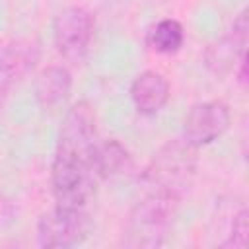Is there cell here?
I'll use <instances>...</instances> for the list:
<instances>
[{
  "label": "cell",
  "mask_w": 249,
  "mask_h": 249,
  "mask_svg": "<svg viewBox=\"0 0 249 249\" xmlns=\"http://www.w3.org/2000/svg\"><path fill=\"white\" fill-rule=\"evenodd\" d=\"M53 35L60 56L72 64H80L88 56L93 39V16L80 6L66 8L54 18Z\"/></svg>",
  "instance_id": "5"
},
{
  "label": "cell",
  "mask_w": 249,
  "mask_h": 249,
  "mask_svg": "<svg viewBox=\"0 0 249 249\" xmlns=\"http://www.w3.org/2000/svg\"><path fill=\"white\" fill-rule=\"evenodd\" d=\"M95 115L93 109L80 101L64 117L54 161H53V195L60 206H86L95 185Z\"/></svg>",
  "instance_id": "1"
},
{
  "label": "cell",
  "mask_w": 249,
  "mask_h": 249,
  "mask_svg": "<svg viewBox=\"0 0 249 249\" xmlns=\"http://www.w3.org/2000/svg\"><path fill=\"white\" fill-rule=\"evenodd\" d=\"M132 169V160L128 152L117 142L107 140L105 144H97L95 150V173L103 179H115L123 177Z\"/></svg>",
  "instance_id": "10"
},
{
  "label": "cell",
  "mask_w": 249,
  "mask_h": 249,
  "mask_svg": "<svg viewBox=\"0 0 249 249\" xmlns=\"http://www.w3.org/2000/svg\"><path fill=\"white\" fill-rule=\"evenodd\" d=\"M12 216H14V208H12L10 200L4 198V195L0 193V228H4L12 220Z\"/></svg>",
  "instance_id": "12"
},
{
  "label": "cell",
  "mask_w": 249,
  "mask_h": 249,
  "mask_svg": "<svg viewBox=\"0 0 249 249\" xmlns=\"http://www.w3.org/2000/svg\"><path fill=\"white\" fill-rule=\"evenodd\" d=\"M185 39L183 25L177 19H161L148 33V45L163 54H171L181 49Z\"/></svg>",
  "instance_id": "11"
},
{
  "label": "cell",
  "mask_w": 249,
  "mask_h": 249,
  "mask_svg": "<svg viewBox=\"0 0 249 249\" xmlns=\"http://www.w3.org/2000/svg\"><path fill=\"white\" fill-rule=\"evenodd\" d=\"M195 169H196L195 146H191L185 138L171 140L165 146H161L148 163L142 175L144 191L169 193L181 198L193 181Z\"/></svg>",
  "instance_id": "3"
},
{
  "label": "cell",
  "mask_w": 249,
  "mask_h": 249,
  "mask_svg": "<svg viewBox=\"0 0 249 249\" xmlns=\"http://www.w3.org/2000/svg\"><path fill=\"white\" fill-rule=\"evenodd\" d=\"M91 230L89 214L84 206H60L45 212L37 224V241L41 247L66 249L80 245Z\"/></svg>",
  "instance_id": "4"
},
{
  "label": "cell",
  "mask_w": 249,
  "mask_h": 249,
  "mask_svg": "<svg viewBox=\"0 0 249 249\" xmlns=\"http://www.w3.org/2000/svg\"><path fill=\"white\" fill-rule=\"evenodd\" d=\"M179 202L181 198L175 195L144 191V196L136 202L128 216L124 245L146 249L163 245Z\"/></svg>",
  "instance_id": "2"
},
{
  "label": "cell",
  "mask_w": 249,
  "mask_h": 249,
  "mask_svg": "<svg viewBox=\"0 0 249 249\" xmlns=\"http://www.w3.org/2000/svg\"><path fill=\"white\" fill-rule=\"evenodd\" d=\"M0 53H2V47H0Z\"/></svg>",
  "instance_id": "13"
},
{
  "label": "cell",
  "mask_w": 249,
  "mask_h": 249,
  "mask_svg": "<svg viewBox=\"0 0 249 249\" xmlns=\"http://www.w3.org/2000/svg\"><path fill=\"white\" fill-rule=\"evenodd\" d=\"M230 107L224 101L212 99L198 103L189 111L185 119L183 138L195 148L210 144L224 134L230 124Z\"/></svg>",
  "instance_id": "6"
},
{
  "label": "cell",
  "mask_w": 249,
  "mask_h": 249,
  "mask_svg": "<svg viewBox=\"0 0 249 249\" xmlns=\"http://www.w3.org/2000/svg\"><path fill=\"white\" fill-rule=\"evenodd\" d=\"M245 47H247V18L245 12L239 14V18L233 21L230 33L212 45L206 51V66L216 74H226L231 70L235 60L245 58Z\"/></svg>",
  "instance_id": "7"
},
{
  "label": "cell",
  "mask_w": 249,
  "mask_h": 249,
  "mask_svg": "<svg viewBox=\"0 0 249 249\" xmlns=\"http://www.w3.org/2000/svg\"><path fill=\"white\" fill-rule=\"evenodd\" d=\"M70 88H72L70 72L62 66H49L39 74L35 84L37 103L45 111H54L68 99Z\"/></svg>",
  "instance_id": "9"
},
{
  "label": "cell",
  "mask_w": 249,
  "mask_h": 249,
  "mask_svg": "<svg viewBox=\"0 0 249 249\" xmlns=\"http://www.w3.org/2000/svg\"><path fill=\"white\" fill-rule=\"evenodd\" d=\"M130 99L138 113L154 115L158 113L169 99V84L167 80L154 70H146L132 82Z\"/></svg>",
  "instance_id": "8"
}]
</instances>
